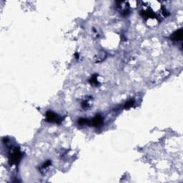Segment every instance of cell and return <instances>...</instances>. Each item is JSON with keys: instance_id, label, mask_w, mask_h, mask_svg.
<instances>
[{"instance_id": "obj_1", "label": "cell", "mask_w": 183, "mask_h": 183, "mask_svg": "<svg viewBox=\"0 0 183 183\" xmlns=\"http://www.w3.org/2000/svg\"><path fill=\"white\" fill-rule=\"evenodd\" d=\"M45 116L46 121L49 122L59 124L62 121V119L59 115H57V114L54 113L53 112H51V111H48L45 114Z\"/></svg>"}, {"instance_id": "obj_2", "label": "cell", "mask_w": 183, "mask_h": 183, "mask_svg": "<svg viewBox=\"0 0 183 183\" xmlns=\"http://www.w3.org/2000/svg\"><path fill=\"white\" fill-rule=\"evenodd\" d=\"M22 157V153L19 149H14L9 155V163L11 165H17L20 161Z\"/></svg>"}, {"instance_id": "obj_3", "label": "cell", "mask_w": 183, "mask_h": 183, "mask_svg": "<svg viewBox=\"0 0 183 183\" xmlns=\"http://www.w3.org/2000/svg\"><path fill=\"white\" fill-rule=\"evenodd\" d=\"M171 39L174 41H180L183 39V30L179 29L172 34Z\"/></svg>"}, {"instance_id": "obj_4", "label": "cell", "mask_w": 183, "mask_h": 183, "mask_svg": "<svg viewBox=\"0 0 183 183\" xmlns=\"http://www.w3.org/2000/svg\"><path fill=\"white\" fill-rule=\"evenodd\" d=\"M103 123L102 117L100 115H97L95 116L93 120H92V125L94 127H99L102 125Z\"/></svg>"}, {"instance_id": "obj_5", "label": "cell", "mask_w": 183, "mask_h": 183, "mask_svg": "<svg viewBox=\"0 0 183 183\" xmlns=\"http://www.w3.org/2000/svg\"><path fill=\"white\" fill-rule=\"evenodd\" d=\"M89 124V121L87 119H80L79 120V125H86Z\"/></svg>"}, {"instance_id": "obj_6", "label": "cell", "mask_w": 183, "mask_h": 183, "mask_svg": "<svg viewBox=\"0 0 183 183\" xmlns=\"http://www.w3.org/2000/svg\"><path fill=\"white\" fill-rule=\"evenodd\" d=\"M134 104H135L134 100H130V101H128V102H126L125 105V108H130V107H131L133 106Z\"/></svg>"}, {"instance_id": "obj_7", "label": "cell", "mask_w": 183, "mask_h": 183, "mask_svg": "<svg viewBox=\"0 0 183 183\" xmlns=\"http://www.w3.org/2000/svg\"><path fill=\"white\" fill-rule=\"evenodd\" d=\"M90 83L92 84V85H96L98 84V81H97V76L96 75H94V76H93L92 77L91 80H90Z\"/></svg>"}, {"instance_id": "obj_8", "label": "cell", "mask_w": 183, "mask_h": 183, "mask_svg": "<svg viewBox=\"0 0 183 183\" xmlns=\"http://www.w3.org/2000/svg\"><path fill=\"white\" fill-rule=\"evenodd\" d=\"M51 165V162L49 161V160H48V161H46L45 162L43 165H42V168H43V169H45V168H47L49 166Z\"/></svg>"}]
</instances>
